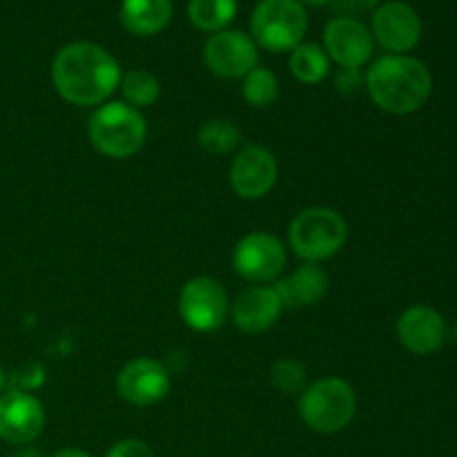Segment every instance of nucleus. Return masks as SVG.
Segmentation results:
<instances>
[{"label":"nucleus","instance_id":"nucleus-28","mask_svg":"<svg viewBox=\"0 0 457 457\" xmlns=\"http://www.w3.org/2000/svg\"><path fill=\"white\" fill-rule=\"evenodd\" d=\"M52 457H92L89 453H85L83 449H74V446H70V449H61L56 451Z\"/></svg>","mask_w":457,"mask_h":457},{"label":"nucleus","instance_id":"nucleus-30","mask_svg":"<svg viewBox=\"0 0 457 457\" xmlns=\"http://www.w3.org/2000/svg\"><path fill=\"white\" fill-rule=\"evenodd\" d=\"M302 4H311V7H321V4H328L333 0H299Z\"/></svg>","mask_w":457,"mask_h":457},{"label":"nucleus","instance_id":"nucleus-16","mask_svg":"<svg viewBox=\"0 0 457 457\" xmlns=\"http://www.w3.org/2000/svg\"><path fill=\"white\" fill-rule=\"evenodd\" d=\"M445 317L428 306H413L397 320V337L406 351L415 355H433L446 342Z\"/></svg>","mask_w":457,"mask_h":457},{"label":"nucleus","instance_id":"nucleus-7","mask_svg":"<svg viewBox=\"0 0 457 457\" xmlns=\"http://www.w3.org/2000/svg\"><path fill=\"white\" fill-rule=\"evenodd\" d=\"M179 312L187 328L196 333H212L221 328L230 312L223 286L212 277H195L186 281L179 293Z\"/></svg>","mask_w":457,"mask_h":457},{"label":"nucleus","instance_id":"nucleus-15","mask_svg":"<svg viewBox=\"0 0 457 457\" xmlns=\"http://www.w3.org/2000/svg\"><path fill=\"white\" fill-rule=\"evenodd\" d=\"M281 311V299L272 286H250L232 302V324L245 335L266 333L277 324Z\"/></svg>","mask_w":457,"mask_h":457},{"label":"nucleus","instance_id":"nucleus-25","mask_svg":"<svg viewBox=\"0 0 457 457\" xmlns=\"http://www.w3.org/2000/svg\"><path fill=\"white\" fill-rule=\"evenodd\" d=\"M105 457H156V453L143 440H120L107 451Z\"/></svg>","mask_w":457,"mask_h":457},{"label":"nucleus","instance_id":"nucleus-29","mask_svg":"<svg viewBox=\"0 0 457 457\" xmlns=\"http://www.w3.org/2000/svg\"><path fill=\"white\" fill-rule=\"evenodd\" d=\"M13 457H43V453H40L38 449H22V451H18Z\"/></svg>","mask_w":457,"mask_h":457},{"label":"nucleus","instance_id":"nucleus-14","mask_svg":"<svg viewBox=\"0 0 457 457\" xmlns=\"http://www.w3.org/2000/svg\"><path fill=\"white\" fill-rule=\"evenodd\" d=\"M373 36L388 52H411L422 36V21L411 4L402 3V0H391L375 9Z\"/></svg>","mask_w":457,"mask_h":457},{"label":"nucleus","instance_id":"nucleus-23","mask_svg":"<svg viewBox=\"0 0 457 457\" xmlns=\"http://www.w3.org/2000/svg\"><path fill=\"white\" fill-rule=\"evenodd\" d=\"M241 94H244L250 105L263 110V107H270L279 98V80L268 67L257 65L244 76Z\"/></svg>","mask_w":457,"mask_h":457},{"label":"nucleus","instance_id":"nucleus-13","mask_svg":"<svg viewBox=\"0 0 457 457\" xmlns=\"http://www.w3.org/2000/svg\"><path fill=\"white\" fill-rule=\"evenodd\" d=\"M324 45L342 70H361L373 56V36L357 18H333L324 29Z\"/></svg>","mask_w":457,"mask_h":457},{"label":"nucleus","instance_id":"nucleus-21","mask_svg":"<svg viewBox=\"0 0 457 457\" xmlns=\"http://www.w3.org/2000/svg\"><path fill=\"white\" fill-rule=\"evenodd\" d=\"M120 92L128 105L143 110V107L154 105L161 94V83L152 71L147 70H129L120 76Z\"/></svg>","mask_w":457,"mask_h":457},{"label":"nucleus","instance_id":"nucleus-2","mask_svg":"<svg viewBox=\"0 0 457 457\" xmlns=\"http://www.w3.org/2000/svg\"><path fill=\"white\" fill-rule=\"evenodd\" d=\"M364 85L379 110L397 116L418 112L433 92L428 67L404 54L378 58L366 71Z\"/></svg>","mask_w":457,"mask_h":457},{"label":"nucleus","instance_id":"nucleus-18","mask_svg":"<svg viewBox=\"0 0 457 457\" xmlns=\"http://www.w3.org/2000/svg\"><path fill=\"white\" fill-rule=\"evenodd\" d=\"M172 0H123L120 22L134 36H154L168 27Z\"/></svg>","mask_w":457,"mask_h":457},{"label":"nucleus","instance_id":"nucleus-8","mask_svg":"<svg viewBox=\"0 0 457 457\" xmlns=\"http://www.w3.org/2000/svg\"><path fill=\"white\" fill-rule=\"evenodd\" d=\"M232 266L241 279L250 284H270L286 268V248L270 232H250L237 244Z\"/></svg>","mask_w":457,"mask_h":457},{"label":"nucleus","instance_id":"nucleus-17","mask_svg":"<svg viewBox=\"0 0 457 457\" xmlns=\"http://www.w3.org/2000/svg\"><path fill=\"white\" fill-rule=\"evenodd\" d=\"M277 290L284 308L315 306L328 293V275L320 263L303 262L288 279H281L272 284Z\"/></svg>","mask_w":457,"mask_h":457},{"label":"nucleus","instance_id":"nucleus-24","mask_svg":"<svg viewBox=\"0 0 457 457\" xmlns=\"http://www.w3.org/2000/svg\"><path fill=\"white\" fill-rule=\"evenodd\" d=\"M306 366L297 360H277L270 369V384L284 395H297L306 388Z\"/></svg>","mask_w":457,"mask_h":457},{"label":"nucleus","instance_id":"nucleus-3","mask_svg":"<svg viewBox=\"0 0 457 457\" xmlns=\"http://www.w3.org/2000/svg\"><path fill=\"white\" fill-rule=\"evenodd\" d=\"M87 134L92 145L107 159H129L145 143V116L125 101L105 103L89 119Z\"/></svg>","mask_w":457,"mask_h":457},{"label":"nucleus","instance_id":"nucleus-26","mask_svg":"<svg viewBox=\"0 0 457 457\" xmlns=\"http://www.w3.org/2000/svg\"><path fill=\"white\" fill-rule=\"evenodd\" d=\"M364 87V74L361 70H339L335 74V92L342 96H353Z\"/></svg>","mask_w":457,"mask_h":457},{"label":"nucleus","instance_id":"nucleus-19","mask_svg":"<svg viewBox=\"0 0 457 457\" xmlns=\"http://www.w3.org/2000/svg\"><path fill=\"white\" fill-rule=\"evenodd\" d=\"M187 16L196 29L217 34L235 21L237 0H190Z\"/></svg>","mask_w":457,"mask_h":457},{"label":"nucleus","instance_id":"nucleus-12","mask_svg":"<svg viewBox=\"0 0 457 457\" xmlns=\"http://www.w3.org/2000/svg\"><path fill=\"white\" fill-rule=\"evenodd\" d=\"M45 409L31 393L12 388L0 395V440L29 445L43 433Z\"/></svg>","mask_w":457,"mask_h":457},{"label":"nucleus","instance_id":"nucleus-27","mask_svg":"<svg viewBox=\"0 0 457 457\" xmlns=\"http://www.w3.org/2000/svg\"><path fill=\"white\" fill-rule=\"evenodd\" d=\"M333 9L339 13V16L346 18H355L360 13L370 12L379 4V0H333Z\"/></svg>","mask_w":457,"mask_h":457},{"label":"nucleus","instance_id":"nucleus-1","mask_svg":"<svg viewBox=\"0 0 457 457\" xmlns=\"http://www.w3.org/2000/svg\"><path fill=\"white\" fill-rule=\"evenodd\" d=\"M56 92L76 107L101 105L120 83V67L105 47L96 43H70L52 62Z\"/></svg>","mask_w":457,"mask_h":457},{"label":"nucleus","instance_id":"nucleus-11","mask_svg":"<svg viewBox=\"0 0 457 457\" xmlns=\"http://www.w3.org/2000/svg\"><path fill=\"white\" fill-rule=\"evenodd\" d=\"M277 174V159L268 147L245 145L230 165V186L241 199L257 201L275 187Z\"/></svg>","mask_w":457,"mask_h":457},{"label":"nucleus","instance_id":"nucleus-31","mask_svg":"<svg viewBox=\"0 0 457 457\" xmlns=\"http://www.w3.org/2000/svg\"><path fill=\"white\" fill-rule=\"evenodd\" d=\"M4 382H7V378H4V370H3V366H0V395H3V391H4Z\"/></svg>","mask_w":457,"mask_h":457},{"label":"nucleus","instance_id":"nucleus-20","mask_svg":"<svg viewBox=\"0 0 457 457\" xmlns=\"http://www.w3.org/2000/svg\"><path fill=\"white\" fill-rule=\"evenodd\" d=\"M290 71L306 85H317L330 74V58L320 45L302 43L290 54Z\"/></svg>","mask_w":457,"mask_h":457},{"label":"nucleus","instance_id":"nucleus-4","mask_svg":"<svg viewBox=\"0 0 457 457\" xmlns=\"http://www.w3.org/2000/svg\"><path fill=\"white\" fill-rule=\"evenodd\" d=\"M357 411L355 391L339 378H324L303 388L299 397V418L311 431L335 436L353 422Z\"/></svg>","mask_w":457,"mask_h":457},{"label":"nucleus","instance_id":"nucleus-10","mask_svg":"<svg viewBox=\"0 0 457 457\" xmlns=\"http://www.w3.org/2000/svg\"><path fill=\"white\" fill-rule=\"evenodd\" d=\"M205 67L221 79H244L257 67L259 49L250 36L237 29H223L210 36L204 47Z\"/></svg>","mask_w":457,"mask_h":457},{"label":"nucleus","instance_id":"nucleus-6","mask_svg":"<svg viewBox=\"0 0 457 457\" xmlns=\"http://www.w3.org/2000/svg\"><path fill=\"white\" fill-rule=\"evenodd\" d=\"M253 40L272 54L293 52L308 29L306 9L299 0H262L250 18Z\"/></svg>","mask_w":457,"mask_h":457},{"label":"nucleus","instance_id":"nucleus-22","mask_svg":"<svg viewBox=\"0 0 457 457\" xmlns=\"http://www.w3.org/2000/svg\"><path fill=\"white\" fill-rule=\"evenodd\" d=\"M199 145L204 147L208 154L223 156L230 154L241 141L239 128L228 119H210L199 128Z\"/></svg>","mask_w":457,"mask_h":457},{"label":"nucleus","instance_id":"nucleus-5","mask_svg":"<svg viewBox=\"0 0 457 457\" xmlns=\"http://www.w3.org/2000/svg\"><path fill=\"white\" fill-rule=\"evenodd\" d=\"M348 237L346 221L333 208H306L293 219L288 228V244L299 259L320 263L335 257Z\"/></svg>","mask_w":457,"mask_h":457},{"label":"nucleus","instance_id":"nucleus-9","mask_svg":"<svg viewBox=\"0 0 457 457\" xmlns=\"http://www.w3.org/2000/svg\"><path fill=\"white\" fill-rule=\"evenodd\" d=\"M170 386H172L170 370L165 369V364L150 360V357L128 361L116 378L119 397L137 409L159 404L170 393Z\"/></svg>","mask_w":457,"mask_h":457}]
</instances>
